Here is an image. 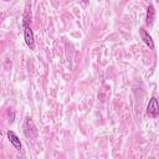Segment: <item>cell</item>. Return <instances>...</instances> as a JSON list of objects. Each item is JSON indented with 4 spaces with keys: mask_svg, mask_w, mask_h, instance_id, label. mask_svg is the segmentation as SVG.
Listing matches in <instances>:
<instances>
[{
    "mask_svg": "<svg viewBox=\"0 0 159 159\" xmlns=\"http://www.w3.org/2000/svg\"><path fill=\"white\" fill-rule=\"evenodd\" d=\"M139 34H140V37H142V40L144 41V43L149 47V48H154V42H153V39H152V36L149 35V32L145 30V29H140L139 30Z\"/></svg>",
    "mask_w": 159,
    "mask_h": 159,
    "instance_id": "277c9868",
    "label": "cell"
},
{
    "mask_svg": "<svg viewBox=\"0 0 159 159\" xmlns=\"http://www.w3.org/2000/svg\"><path fill=\"white\" fill-rule=\"evenodd\" d=\"M24 39H25V43L27 45V47L30 50H35V37H34V32L31 30V27L27 24H24Z\"/></svg>",
    "mask_w": 159,
    "mask_h": 159,
    "instance_id": "7a4b0ae2",
    "label": "cell"
},
{
    "mask_svg": "<svg viewBox=\"0 0 159 159\" xmlns=\"http://www.w3.org/2000/svg\"><path fill=\"white\" fill-rule=\"evenodd\" d=\"M24 133L27 138H36L37 137V128L31 118H26L24 123Z\"/></svg>",
    "mask_w": 159,
    "mask_h": 159,
    "instance_id": "6da1fadb",
    "label": "cell"
},
{
    "mask_svg": "<svg viewBox=\"0 0 159 159\" xmlns=\"http://www.w3.org/2000/svg\"><path fill=\"white\" fill-rule=\"evenodd\" d=\"M147 114L152 118H157L159 116V102L155 97H152L147 106Z\"/></svg>",
    "mask_w": 159,
    "mask_h": 159,
    "instance_id": "3957f363",
    "label": "cell"
},
{
    "mask_svg": "<svg viewBox=\"0 0 159 159\" xmlns=\"http://www.w3.org/2000/svg\"><path fill=\"white\" fill-rule=\"evenodd\" d=\"M7 139H9V142L12 144V147H14L15 149H17V150L21 149V142H20L19 137H17L12 130H9V132H7Z\"/></svg>",
    "mask_w": 159,
    "mask_h": 159,
    "instance_id": "5b68a950",
    "label": "cell"
},
{
    "mask_svg": "<svg viewBox=\"0 0 159 159\" xmlns=\"http://www.w3.org/2000/svg\"><path fill=\"white\" fill-rule=\"evenodd\" d=\"M154 19H155V10H154V6L153 5H149L148 9H147V17H145V22L147 25H152L154 22Z\"/></svg>",
    "mask_w": 159,
    "mask_h": 159,
    "instance_id": "8992f818",
    "label": "cell"
},
{
    "mask_svg": "<svg viewBox=\"0 0 159 159\" xmlns=\"http://www.w3.org/2000/svg\"><path fill=\"white\" fill-rule=\"evenodd\" d=\"M4 1H10V0H4Z\"/></svg>",
    "mask_w": 159,
    "mask_h": 159,
    "instance_id": "52a82bcc",
    "label": "cell"
}]
</instances>
